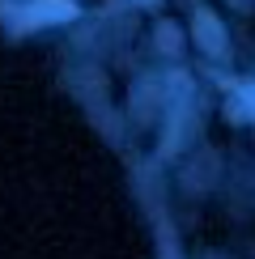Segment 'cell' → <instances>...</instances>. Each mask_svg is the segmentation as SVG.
Instances as JSON below:
<instances>
[{
  "label": "cell",
  "instance_id": "5",
  "mask_svg": "<svg viewBox=\"0 0 255 259\" xmlns=\"http://www.w3.org/2000/svg\"><path fill=\"white\" fill-rule=\"evenodd\" d=\"M145 5H149V0H145Z\"/></svg>",
  "mask_w": 255,
  "mask_h": 259
},
{
  "label": "cell",
  "instance_id": "1",
  "mask_svg": "<svg viewBox=\"0 0 255 259\" xmlns=\"http://www.w3.org/2000/svg\"><path fill=\"white\" fill-rule=\"evenodd\" d=\"M72 17H77V5L72 0H34L26 9V17H21V30L47 26V21H72Z\"/></svg>",
  "mask_w": 255,
  "mask_h": 259
},
{
  "label": "cell",
  "instance_id": "2",
  "mask_svg": "<svg viewBox=\"0 0 255 259\" xmlns=\"http://www.w3.org/2000/svg\"><path fill=\"white\" fill-rule=\"evenodd\" d=\"M191 34H196V42H200L204 51H212V56L226 47V30H221V26H217V17L204 13V9L196 13V26H191Z\"/></svg>",
  "mask_w": 255,
  "mask_h": 259
},
{
  "label": "cell",
  "instance_id": "4",
  "mask_svg": "<svg viewBox=\"0 0 255 259\" xmlns=\"http://www.w3.org/2000/svg\"><path fill=\"white\" fill-rule=\"evenodd\" d=\"M251 102H255V90H251Z\"/></svg>",
  "mask_w": 255,
  "mask_h": 259
},
{
  "label": "cell",
  "instance_id": "3",
  "mask_svg": "<svg viewBox=\"0 0 255 259\" xmlns=\"http://www.w3.org/2000/svg\"><path fill=\"white\" fill-rule=\"evenodd\" d=\"M162 47H179V34H175V26H162Z\"/></svg>",
  "mask_w": 255,
  "mask_h": 259
}]
</instances>
